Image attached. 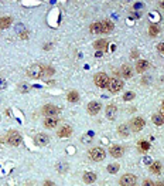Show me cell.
I'll list each match as a JSON object with an SVG mask.
<instances>
[{"label":"cell","mask_w":164,"mask_h":186,"mask_svg":"<svg viewBox=\"0 0 164 186\" xmlns=\"http://www.w3.org/2000/svg\"><path fill=\"white\" fill-rule=\"evenodd\" d=\"M27 75H29L30 78H41L44 75V67L41 65V64H33L31 67L27 70Z\"/></svg>","instance_id":"cell-1"},{"label":"cell","mask_w":164,"mask_h":186,"mask_svg":"<svg viewBox=\"0 0 164 186\" xmlns=\"http://www.w3.org/2000/svg\"><path fill=\"white\" fill-rule=\"evenodd\" d=\"M6 141H7L9 145H11V146H18L20 144H21L23 138L17 131H10V132L7 134V137H6Z\"/></svg>","instance_id":"cell-2"},{"label":"cell","mask_w":164,"mask_h":186,"mask_svg":"<svg viewBox=\"0 0 164 186\" xmlns=\"http://www.w3.org/2000/svg\"><path fill=\"white\" fill-rule=\"evenodd\" d=\"M105 155H106V152L102 148H99V146L92 148L91 151H89V158H91L92 160H95V162H101V160H103L105 159Z\"/></svg>","instance_id":"cell-3"},{"label":"cell","mask_w":164,"mask_h":186,"mask_svg":"<svg viewBox=\"0 0 164 186\" xmlns=\"http://www.w3.org/2000/svg\"><path fill=\"white\" fill-rule=\"evenodd\" d=\"M108 88H109L110 93L116 94L119 93L122 88H123V81L119 78H116V77H113V78H109V84H108Z\"/></svg>","instance_id":"cell-4"},{"label":"cell","mask_w":164,"mask_h":186,"mask_svg":"<svg viewBox=\"0 0 164 186\" xmlns=\"http://www.w3.org/2000/svg\"><path fill=\"white\" fill-rule=\"evenodd\" d=\"M93 81H95L96 87H99V88H108V84H109V77H108L105 73H98V74L95 75Z\"/></svg>","instance_id":"cell-5"},{"label":"cell","mask_w":164,"mask_h":186,"mask_svg":"<svg viewBox=\"0 0 164 186\" xmlns=\"http://www.w3.org/2000/svg\"><path fill=\"white\" fill-rule=\"evenodd\" d=\"M59 112H61L59 108L54 104H47L43 107V114L45 115V118H47V117H58Z\"/></svg>","instance_id":"cell-6"},{"label":"cell","mask_w":164,"mask_h":186,"mask_svg":"<svg viewBox=\"0 0 164 186\" xmlns=\"http://www.w3.org/2000/svg\"><path fill=\"white\" fill-rule=\"evenodd\" d=\"M119 183H120V186H136L137 178L135 175H132V173H126V175H123L120 178Z\"/></svg>","instance_id":"cell-7"},{"label":"cell","mask_w":164,"mask_h":186,"mask_svg":"<svg viewBox=\"0 0 164 186\" xmlns=\"http://www.w3.org/2000/svg\"><path fill=\"white\" fill-rule=\"evenodd\" d=\"M146 122H144V119L142 117H136V118L132 119V129L135 131V132H139V131H142L144 128Z\"/></svg>","instance_id":"cell-8"},{"label":"cell","mask_w":164,"mask_h":186,"mask_svg":"<svg viewBox=\"0 0 164 186\" xmlns=\"http://www.w3.org/2000/svg\"><path fill=\"white\" fill-rule=\"evenodd\" d=\"M86 109L91 115H96V114L102 109V105H101V102H98V101H91V102L88 104Z\"/></svg>","instance_id":"cell-9"},{"label":"cell","mask_w":164,"mask_h":186,"mask_svg":"<svg viewBox=\"0 0 164 186\" xmlns=\"http://www.w3.org/2000/svg\"><path fill=\"white\" fill-rule=\"evenodd\" d=\"M58 118L57 117H47L44 119V127L48 128V129H54V128L58 127Z\"/></svg>","instance_id":"cell-10"},{"label":"cell","mask_w":164,"mask_h":186,"mask_svg":"<svg viewBox=\"0 0 164 186\" xmlns=\"http://www.w3.org/2000/svg\"><path fill=\"white\" fill-rule=\"evenodd\" d=\"M34 142H36V145H38V146H45V145H48L50 138H48V135H45V134H37L36 137H34Z\"/></svg>","instance_id":"cell-11"},{"label":"cell","mask_w":164,"mask_h":186,"mask_svg":"<svg viewBox=\"0 0 164 186\" xmlns=\"http://www.w3.org/2000/svg\"><path fill=\"white\" fill-rule=\"evenodd\" d=\"M109 153L112 155L113 158H120L123 156V153H124V149L122 148L120 145H112L109 149Z\"/></svg>","instance_id":"cell-12"},{"label":"cell","mask_w":164,"mask_h":186,"mask_svg":"<svg viewBox=\"0 0 164 186\" xmlns=\"http://www.w3.org/2000/svg\"><path fill=\"white\" fill-rule=\"evenodd\" d=\"M105 114H106V117H108V119L113 121V119L116 118V114H117L116 105H113V104L108 105V107H106V109H105Z\"/></svg>","instance_id":"cell-13"},{"label":"cell","mask_w":164,"mask_h":186,"mask_svg":"<svg viewBox=\"0 0 164 186\" xmlns=\"http://www.w3.org/2000/svg\"><path fill=\"white\" fill-rule=\"evenodd\" d=\"M149 67H150V63L147 60H139L137 63H136V71L137 73H144Z\"/></svg>","instance_id":"cell-14"},{"label":"cell","mask_w":164,"mask_h":186,"mask_svg":"<svg viewBox=\"0 0 164 186\" xmlns=\"http://www.w3.org/2000/svg\"><path fill=\"white\" fill-rule=\"evenodd\" d=\"M119 73L122 74V77H123V78H132V77H133V68H132L130 65H128V64H126V65H123V67L120 68V71H119Z\"/></svg>","instance_id":"cell-15"},{"label":"cell","mask_w":164,"mask_h":186,"mask_svg":"<svg viewBox=\"0 0 164 186\" xmlns=\"http://www.w3.org/2000/svg\"><path fill=\"white\" fill-rule=\"evenodd\" d=\"M113 23L112 22H109V20H103V22H101V29H102V33H105V34H108V33H110L113 30Z\"/></svg>","instance_id":"cell-16"},{"label":"cell","mask_w":164,"mask_h":186,"mask_svg":"<svg viewBox=\"0 0 164 186\" xmlns=\"http://www.w3.org/2000/svg\"><path fill=\"white\" fill-rule=\"evenodd\" d=\"M93 47H95L96 50H99V51H105V50L108 49V41H106L105 38L96 40L95 43H93Z\"/></svg>","instance_id":"cell-17"},{"label":"cell","mask_w":164,"mask_h":186,"mask_svg":"<svg viewBox=\"0 0 164 186\" xmlns=\"http://www.w3.org/2000/svg\"><path fill=\"white\" fill-rule=\"evenodd\" d=\"M72 134V129H71V127H61L58 131H57V135H58L59 138H65V137H69V135Z\"/></svg>","instance_id":"cell-18"},{"label":"cell","mask_w":164,"mask_h":186,"mask_svg":"<svg viewBox=\"0 0 164 186\" xmlns=\"http://www.w3.org/2000/svg\"><path fill=\"white\" fill-rule=\"evenodd\" d=\"M11 23H13V19H11V17H9V16H3V17L0 19V29L2 30L9 29Z\"/></svg>","instance_id":"cell-19"},{"label":"cell","mask_w":164,"mask_h":186,"mask_svg":"<svg viewBox=\"0 0 164 186\" xmlns=\"http://www.w3.org/2000/svg\"><path fill=\"white\" fill-rule=\"evenodd\" d=\"M161 169H163V166H161V162H151L150 164V172L151 173H161Z\"/></svg>","instance_id":"cell-20"},{"label":"cell","mask_w":164,"mask_h":186,"mask_svg":"<svg viewBox=\"0 0 164 186\" xmlns=\"http://www.w3.org/2000/svg\"><path fill=\"white\" fill-rule=\"evenodd\" d=\"M95 180H96V173H93V172H86V173H84L85 183H93Z\"/></svg>","instance_id":"cell-21"},{"label":"cell","mask_w":164,"mask_h":186,"mask_svg":"<svg viewBox=\"0 0 164 186\" xmlns=\"http://www.w3.org/2000/svg\"><path fill=\"white\" fill-rule=\"evenodd\" d=\"M67 100H68L69 102H77V101L79 100V94H78L77 91H69L68 95H67Z\"/></svg>","instance_id":"cell-22"},{"label":"cell","mask_w":164,"mask_h":186,"mask_svg":"<svg viewBox=\"0 0 164 186\" xmlns=\"http://www.w3.org/2000/svg\"><path fill=\"white\" fill-rule=\"evenodd\" d=\"M91 33H93V34H101L102 33L101 23H93V24H91Z\"/></svg>","instance_id":"cell-23"},{"label":"cell","mask_w":164,"mask_h":186,"mask_svg":"<svg viewBox=\"0 0 164 186\" xmlns=\"http://www.w3.org/2000/svg\"><path fill=\"white\" fill-rule=\"evenodd\" d=\"M119 169H120V165H119V164H110V165H108V172H109V173H117V172H119Z\"/></svg>","instance_id":"cell-24"},{"label":"cell","mask_w":164,"mask_h":186,"mask_svg":"<svg viewBox=\"0 0 164 186\" xmlns=\"http://www.w3.org/2000/svg\"><path fill=\"white\" fill-rule=\"evenodd\" d=\"M151 121H153V122L156 124V125H158V127H160V125H163V124H164V119H163V117H161L160 114H156V115H153V118H151Z\"/></svg>","instance_id":"cell-25"},{"label":"cell","mask_w":164,"mask_h":186,"mask_svg":"<svg viewBox=\"0 0 164 186\" xmlns=\"http://www.w3.org/2000/svg\"><path fill=\"white\" fill-rule=\"evenodd\" d=\"M117 132H119L122 137H128V135H129V127H128V125H120L119 129H117Z\"/></svg>","instance_id":"cell-26"},{"label":"cell","mask_w":164,"mask_h":186,"mask_svg":"<svg viewBox=\"0 0 164 186\" xmlns=\"http://www.w3.org/2000/svg\"><path fill=\"white\" fill-rule=\"evenodd\" d=\"M160 33V29L157 26H150V29H149V34L151 36V37H156L157 34Z\"/></svg>","instance_id":"cell-27"},{"label":"cell","mask_w":164,"mask_h":186,"mask_svg":"<svg viewBox=\"0 0 164 186\" xmlns=\"http://www.w3.org/2000/svg\"><path fill=\"white\" fill-rule=\"evenodd\" d=\"M135 97H136V94L133 93V91H129V93H126V94L123 95V100H124V101H130V100H133Z\"/></svg>","instance_id":"cell-28"},{"label":"cell","mask_w":164,"mask_h":186,"mask_svg":"<svg viewBox=\"0 0 164 186\" xmlns=\"http://www.w3.org/2000/svg\"><path fill=\"white\" fill-rule=\"evenodd\" d=\"M149 148H150V144H149V142L140 141V149H142V151H147Z\"/></svg>","instance_id":"cell-29"},{"label":"cell","mask_w":164,"mask_h":186,"mask_svg":"<svg viewBox=\"0 0 164 186\" xmlns=\"http://www.w3.org/2000/svg\"><path fill=\"white\" fill-rule=\"evenodd\" d=\"M67 168H68V166H67V164H65V162H62V164H58V165H57V171H59V172H65V171H67Z\"/></svg>","instance_id":"cell-30"},{"label":"cell","mask_w":164,"mask_h":186,"mask_svg":"<svg viewBox=\"0 0 164 186\" xmlns=\"http://www.w3.org/2000/svg\"><path fill=\"white\" fill-rule=\"evenodd\" d=\"M44 74H47V75H52V74H54V68L47 67L45 70H44Z\"/></svg>","instance_id":"cell-31"},{"label":"cell","mask_w":164,"mask_h":186,"mask_svg":"<svg viewBox=\"0 0 164 186\" xmlns=\"http://www.w3.org/2000/svg\"><path fill=\"white\" fill-rule=\"evenodd\" d=\"M142 186H154V182L153 180H150V179H146V180L143 182Z\"/></svg>","instance_id":"cell-32"},{"label":"cell","mask_w":164,"mask_h":186,"mask_svg":"<svg viewBox=\"0 0 164 186\" xmlns=\"http://www.w3.org/2000/svg\"><path fill=\"white\" fill-rule=\"evenodd\" d=\"M7 87V82H6V80H0V89H4Z\"/></svg>","instance_id":"cell-33"},{"label":"cell","mask_w":164,"mask_h":186,"mask_svg":"<svg viewBox=\"0 0 164 186\" xmlns=\"http://www.w3.org/2000/svg\"><path fill=\"white\" fill-rule=\"evenodd\" d=\"M157 50H158L161 54H164V43H160V44L157 46Z\"/></svg>","instance_id":"cell-34"},{"label":"cell","mask_w":164,"mask_h":186,"mask_svg":"<svg viewBox=\"0 0 164 186\" xmlns=\"http://www.w3.org/2000/svg\"><path fill=\"white\" fill-rule=\"evenodd\" d=\"M44 186H55V183L51 182V180H45V182H44Z\"/></svg>","instance_id":"cell-35"},{"label":"cell","mask_w":164,"mask_h":186,"mask_svg":"<svg viewBox=\"0 0 164 186\" xmlns=\"http://www.w3.org/2000/svg\"><path fill=\"white\" fill-rule=\"evenodd\" d=\"M154 186H164V182H157L154 183Z\"/></svg>","instance_id":"cell-36"},{"label":"cell","mask_w":164,"mask_h":186,"mask_svg":"<svg viewBox=\"0 0 164 186\" xmlns=\"http://www.w3.org/2000/svg\"><path fill=\"white\" fill-rule=\"evenodd\" d=\"M160 115H161V117H163V119H164V111H163V112H161Z\"/></svg>","instance_id":"cell-37"},{"label":"cell","mask_w":164,"mask_h":186,"mask_svg":"<svg viewBox=\"0 0 164 186\" xmlns=\"http://www.w3.org/2000/svg\"><path fill=\"white\" fill-rule=\"evenodd\" d=\"M161 105H163V108H164V101H163V104H161Z\"/></svg>","instance_id":"cell-38"}]
</instances>
